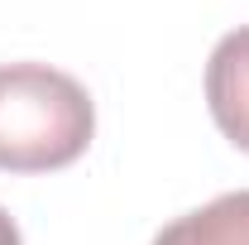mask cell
Instances as JSON below:
<instances>
[{"mask_svg": "<svg viewBox=\"0 0 249 245\" xmlns=\"http://www.w3.org/2000/svg\"><path fill=\"white\" fill-rule=\"evenodd\" d=\"M206 106L216 130L249 154V24L230 29L206 62Z\"/></svg>", "mask_w": 249, "mask_h": 245, "instance_id": "obj_2", "label": "cell"}, {"mask_svg": "<svg viewBox=\"0 0 249 245\" xmlns=\"http://www.w3.org/2000/svg\"><path fill=\"white\" fill-rule=\"evenodd\" d=\"M96 135V106L87 87L48 62L0 67V168L53 173L77 163Z\"/></svg>", "mask_w": 249, "mask_h": 245, "instance_id": "obj_1", "label": "cell"}, {"mask_svg": "<svg viewBox=\"0 0 249 245\" xmlns=\"http://www.w3.org/2000/svg\"><path fill=\"white\" fill-rule=\"evenodd\" d=\"M0 245H19V226L10 221V212L0 207Z\"/></svg>", "mask_w": 249, "mask_h": 245, "instance_id": "obj_4", "label": "cell"}, {"mask_svg": "<svg viewBox=\"0 0 249 245\" xmlns=\"http://www.w3.org/2000/svg\"><path fill=\"white\" fill-rule=\"evenodd\" d=\"M154 245H249V187L220 192L216 202L168 221Z\"/></svg>", "mask_w": 249, "mask_h": 245, "instance_id": "obj_3", "label": "cell"}]
</instances>
